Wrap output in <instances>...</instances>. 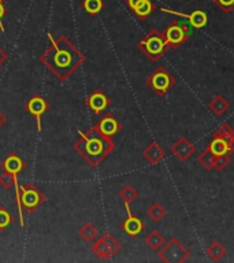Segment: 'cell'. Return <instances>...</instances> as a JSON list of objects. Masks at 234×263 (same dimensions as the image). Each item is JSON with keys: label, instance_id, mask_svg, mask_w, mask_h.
I'll return each mask as SVG.
<instances>
[{"label": "cell", "instance_id": "6da1fadb", "mask_svg": "<svg viewBox=\"0 0 234 263\" xmlns=\"http://www.w3.org/2000/svg\"><path fill=\"white\" fill-rule=\"evenodd\" d=\"M48 39L51 45L41 53L40 62L59 81L63 82L84 65L86 58L66 36L53 39L52 34L48 33Z\"/></svg>", "mask_w": 234, "mask_h": 263}, {"label": "cell", "instance_id": "7a4b0ae2", "mask_svg": "<svg viewBox=\"0 0 234 263\" xmlns=\"http://www.w3.org/2000/svg\"><path fill=\"white\" fill-rule=\"evenodd\" d=\"M80 140L74 143V151L89 164L96 168L111 152L115 149V143L112 137L102 135L94 126L88 132L78 130Z\"/></svg>", "mask_w": 234, "mask_h": 263}, {"label": "cell", "instance_id": "3957f363", "mask_svg": "<svg viewBox=\"0 0 234 263\" xmlns=\"http://www.w3.org/2000/svg\"><path fill=\"white\" fill-rule=\"evenodd\" d=\"M139 49L151 62H159L168 51L164 34L158 29H151L139 43Z\"/></svg>", "mask_w": 234, "mask_h": 263}, {"label": "cell", "instance_id": "277c9868", "mask_svg": "<svg viewBox=\"0 0 234 263\" xmlns=\"http://www.w3.org/2000/svg\"><path fill=\"white\" fill-rule=\"evenodd\" d=\"M193 29L194 28L189 22L172 21L163 32L168 49H177L182 44H185L189 37L193 34Z\"/></svg>", "mask_w": 234, "mask_h": 263}, {"label": "cell", "instance_id": "5b68a950", "mask_svg": "<svg viewBox=\"0 0 234 263\" xmlns=\"http://www.w3.org/2000/svg\"><path fill=\"white\" fill-rule=\"evenodd\" d=\"M158 256L164 263H184L190 256V251L177 237H171L158 251Z\"/></svg>", "mask_w": 234, "mask_h": 263}, {"label": "cell", "instance_id": "8992f818", "mask_svg": "<svg viewBox=\"0 0 234 263\" xmlns=\"http://www.w3.org/2000/svg\"><path fill=\"white\" fill-rule=\"evenodd\" d=\"M145 84L159 98H163L168 90H171L176 86L177 78L172 74L168 73L167 69H164L163 66H159L151 76H148V78L145 80Z\"/></svg>", "mask_w": 234, "mask_h": 263}, {"label": "cell", "instance_id": "52a82bcc", "mask_svg": "<svg viewBox=\"0 0 234 263\" xmlns=\"http://www.w3.org/2000/svg\"><path fill=\"white\" fill-rule=\"evenodd\" d=\"M121 248H122L121 242H119L112 234L104 233L102 237H99L98 240H94L90 251H92L99 259L108 260V259L114 258L115 255L121 251Z\"/></svg>", "mask_w": 234, "mask_h": 263}, {"label": "cell", "instance_id": "ba28073f", "mask_svg": "<svg viewBox=\"0 0 234 263\" xmlns=\"http://www.w3.org/2000/svg\"><path fill=\"white\" fill-rule=\"evenodd\" d=\"M21 203H22L24 211L33 214L45 203V195L33 182H29L21 186Z\"/></svg>", "mask_w": 234, "mask_h": 263}, {"label": "cell", "instance_id": "9c48e42d", "mask_svg": "<svg viewBox=\"0 0 234 263\" xmlns=\"http://www.w3.org/2000/svg\"><path fill=\"white\" fill-rule=\"evenodd\" d=\"M49 108H51L49 103L47 102L40 93L33 95L32 98L25 103V110L36 118L37 132H41V117H43L47 111H49Z\"/></svg>", "mask_w": 234, "mask_h": 263}, {"label": "cell", "instance_id": "30bf717a", "mask_svg": "<svg viewBox=\"0 0 234 263\" xmlns=\"http://www.w3.org/2000/svg\"><path fill=\"white\" fill-rule=\"evenodd\" d=\"M85 104L94 114L100 115L111 106V99L102 89H94L85 100Z\"/></svg>", "mask_w": 234, "mask_h": 263}, {"label": "cell", "instance_id": "8fae6325", "mask_svg": "<svg viewBox=\"0 0 234 263\" xmlns=\"http://www.w3.org/2000/svg\"><path fill=\"white\" fill-rule=\"evenodd\" d=\"M125 209H126L127 218L121 223V228H122L123 232H125L129 237L134 238L137 237L141 232H144V229H145V223H144L141 218H139L137 215H134V214L131 213L130 209H129V204H125Z\"/></svg>", "mask_w": 234, "mask_h": 263}, {"label": "cell", "instance_id": "7c38bea8", "mask_svg": "<svg viewBox=\"0 0 234 263\" xmlns=\"http://www.w3.org/2000/svg\"><path fill=\"white\" fill-rule=\"evenodd\" d=\"M94 127H96L102 135L107 136V137H112V136H115L116 133H119V132L122 130V123L115 118L114 114L107 112V114L94 125Z\"/></svg>", "mask_w": 234, "mask_h": 263}, {"label": "cell", "instance_id": "4fadbf2b", "mask_svg": "<svg viewBox=\"0 0 234 263\" xmlns=\"http://www.w3.org/2000/svg\"><path fill=\"white\" fill-rule=\"evenodd\" d=\"M194 152H196L194 144H193L190 140L186 139V137H180V139L177 140L176 143L171 145V154L176 156L180 162L188 160Z\"/></svg>", "mask_w": 234, "mask_h": 263}, {"label": "cell", "instance_id": "5bb4252c", "mask_svg": "<svg viewBox=\"0 0 234 263\" xmlns=\"http://www.w3.org/2000/svg\"><path fill=\"white\" fill-rule=\"evenodd\" d=\"M162 11L184 16V18H186V20L189 21V24L192 25L194 29H203L205 25L208 24V16H207V14H205L204 11H201V10H196V11H193L192 14H184V12L172 11V10H167V8H162Z\"/></svg>", "mask_w": 234, "mask_h": 263}, {"label": "cell", "instance_id": "9a60e30c", "mask_svg": "<svg viewBox=\"0 0 234 263\" xmlns=\"http://www.w3.org/2000/svg\"><path fill=\"white\" fill-rule=\"evenodd\" d=\"M0 167L3 168V172H7L12 176H18L21 172H24L26 168V163L20 155H16L15 152H11L6 159L2 162Z\"/></svg>", "mask_w": 234, "mask_h": 263}, {"label": "cell", "instance_id": "2e32d148", "mask_svg": "<svg viewBox=\"0 0 234 263\" xmlns=\"http://www.w3.org/2000/svg\"><path fill=\"white\" fill-rule=\"evenodd\" d=\"M143 156L148 160V163L155 166L166 158V151L160 144H158L156 141H151L143 151Z\"/></svg>", "mask_w": 234, "mask_h": 263}, {"label": "cell", "instance_id": "e0dca14e", "mask_svg": "<svg viewBox=\"0 0 234 263\" xmlns=\"http://www.w3.org/2000/svg\"><path fill=\"white\" fill-rule=\"evenodd\" d=\"M207 148L209 151L212 152L215 156H221V155H231L230 152L229 143L226 141L223 137H218V136H213V139L207 144Z\"/></svg>", "mask_w": 234, "mask_h": 263}, {"label": "cell", "instance_id": "ac0fdd59", "mask_svg": "<svg viewBox=\"0 0 234 263\" xmlns=\"http://www.w3.org/2000/svg\"><path fill=\"white\" fill-rule=\"evenodd\" d=\"M229 108V100H226V99L223 98V96H221V95L213 96V98L211 99V102L208 103V110L211 111L215 117H222Z\"/></svg>", "mask_w": 234, "mask_h": 263}, {"label": "cell", "instance_id": "d6986e66", "mask_svg": "<svg viewBox=\"0 0 234 263\" xmlns=\"http://www.w3.org/2000/svg\"><path fill=\"white\" fill-rule=\"evenodd\" d=\"M205 254L208 256L211 260L213 262H219L226 254H227V250H226V247L222 244L221 241H212L209 244L207 248H205Z\"/></svg>", "mask_w": 234, "mask_h": 263}, {"label": "cell", "instance_id": "ffe728a7", "mask_svg": "<svg viewBox=\"0 0 234 263\" xmlns=\"http://www.w3.org/2000/svg\"><path fill=\"white\" fill-rule=\"evenodd\" d=\"M144 241H145V244L148 246V248H151L152 251H159L162 247H163V244L166 242V238H164V236L160 232H158V230H152L151 233H148L147 236H145V238H144Z\"/></svg>", "mask_w": 234, "mask_h": 263}, {"label": "cell", "instance_id": "44dd1931", "mask_svg": "<svg viewBox=\"0 0 234 263\" xmlns=\"http://www.w3.org/2000/svg\"><path fill=\"white\" fill-rule=\"evenodd\" d=\"M213 136H218V137H223V139L229 143L230 147V152H231V155L234 154V130L231 129L229 123H222L221 126L218 127Z\"/></svg>", "mask_w": 234, "mask_h": 263}, {"label": "cell", "instance_id": "7402d4cb", "mask_svg": "<svg viewBox=\"0 0 234 263\" xmlns=\"http://www.w3.org/2000/svg\"><path fill=\"white\" fill-rule=\"evenodd\" d=\"M155 10H156V4L153 3L152 0H144L139 7L133 10V12H134V15L137 16L140 21H145L148 16L151 15L152 12L155 11Z\"/></svg>", "mask_w": 234, "mask_h": 263}, {"label": "cell", "instance_id": "603a6c76", "mask_svg": "<svg viewBox=\"0 0 234 263\" xmlns=\"http://www.w3.org/2000/svg\"><path fill=\"white\" fill-rule=\"evenodd\" d=\"M78 234H80V237H81L84 241L92 242L94 241V238L98 237L99 230L92 222H86V223H84V225L81 226V229L78 230Z\"/></svg>", "mask_w": 234, "mask_h": 263}, {"label": "cell", "instance_id": "cb8c5ba5", "mask_svg": "<svg viewBox=\"0 0 234 263\" xmlns=\"http://www.w3.org/2000/svg\"><path fill=\"white\" fill-rule=\"evenodd\" d=\"M119 199L125 203V204H131L133 201L139 199V191L133 188L131 185H125L118 193Z\"/></svg>", "mask_w": 234, "mask_h": 263}, {"label": "cell", "instance_id": "d4e9b609", "mask_svg": "<svg viewBox=\"0 0 234 263\" xmlns=\"http://www.w3.org/2000/svg\"><path fill=\"white\" fill-rule=\"evenodd\" d=\"M81 6L88 15L96 16L99 15V12L102 11L103 7H104V2L103 0H84Z\"/></svg>", "mask_w": 234, "mask_h": 263}, {"label": "cell", "instance_id": "484cf974", "mask_svg": "<svg viewBox=\"0 0 234 263\" xmlns=\"http://www.w3.org/2000/svg\"><path fill=\"white\" fill-rule=\"evenodd\" d=\"M166 214H167V210L164 209L163 205L160 204V203H158V201L152 203L151 207L147 210V215L151 218L152 221L156 222V223L162 221V219L166 217Z\"/></svg>", "mask_w": 234, "mask_h": 263}, {"label": "cell", "instance_id": "4316f807", "mask_svg": "<svg viewBox=\"0 0 234 263\" xmlns=\"http://www.w3.org/2000/svg\"><path fill=\"white\" fill-rule=\"evenodd\" d=\"M215 158H217V156L213 155L212 152L209 151L208 148L205 147L204 151L201 152L200 155L197 156V162L200 163V166H203V168H204V170L209 172V170H213Z\"/></svg>", "mask_w": 234, "mask_h": 263}, {"label": "cell", "instance_id": "83f0119b", "mask_svg": "<svg viewBox=\"0 0 234 263\" xmlns=\"http://www.w3.org/2000/svg\"><path fill=\"white\" fill-rule=\"evenodd\" d=\"M12 222H14L12 214H10V211L6 207L0 205V230H6Z\"/></svg>", "mask_w": 234, "mask_h": 263}, {"label": "cell", "instance_id": "f1b7e54d", "mask_svg": "<svg viewBox=\"0 0 234 263\" xmlns=\"http://www.w3.org/2000/svg\"><path fill=\"white\" fill-rule=\"evenodd\" d=\"M18 180V176H12L10 173L3 172L0 174V186L4 189L14 188V181Z\"/></svg>", "mask_w": 234, "mask_h": 263}, {"label": "cell", "instance_id": "f546056e", "mask_svg": "<svg viewBox=\"0 0 234 263\" xmlns=\"http://www.w3.org/2000/svg\"><path fill=\"white\" fill-rule=\"evenodd\" d=\"M231 159H230V155H221L215 158V163H213V168L218 170V172H222L225 170L227 166L230 164Z\"/></svg>", "mask_w": 234, "mask_h": 263}, {"label": "cell", "instance_id": "4dcf8cb0", "mask_svg": "<svg viewBox=\"0 0 234 263\" xmlns=\"http://www.w3.org/2000/svg\"><path fill=\"white\" fill-rule=\"evenodd\" d=\"M225 14H230L234 10V0H212Z\"/></svg>", "mask_w": 234, "mask_h": 263}, {"label": "cell", "instance_id": "1f68e13d", "mask_svg": "<svg viewBox=\"0 0 234 263\" xmlns=\"http://www.w3.org/2000/svg\"><path fill=\"white\" fill-rule=\"evenodd\" d=\"M7 14V8L4 7V4H0V30L2 33L6 32V29H4V25H3V16Z\"/></svg>", "mask_w": 234, "mask_h": 263}, {"label": "cell", "instance_id": "d6a6232c", "mask_svg": "<svg viewBox=\"0 0 234 263\" xmlns=\"http://www.w3.org/2000/svg\"><path fill=\"white\" fill-rule=\"evenodd\" d=\"M144 0H126V4H127V7L130 8L131 11L134 10V8H137L140 6V4L143 3Z\"/></svg>", "mask_w": 234, "mask_h": 263}, {"label": "cell", "instance_id": "836d02e7", "mask_svg": "<svg viewBox=\"0 0 234 263\" xmlns=\"http://www.w3.org/2000/svg\"><path fill=\"white\" fill-rule=\"evenodd\" d=\"M8 61V53L4 51L2 47H0V67L6 63V62Z\"/></svg>", "mask_w": 234, "mask_h": 263}, {"label": "cell", "instance_id": "e575fe53", "mask_svg": "<svg viewBox=\"0 0 234 263\" xmlns=\"http://www.w3.org/2000/svg\"><path fill=\"white\" fill-rule=\"evenodd\" d=\"M6 122H7V115L4 114L3 111L0 110V129L6 125Z\"/></svg>", "mask_w": 234, "mask_h": 263}, {"label": "cell", "instance_id": "d590c367", "mask_svg": "<svg viewBox=\"0 0 234 263\" xmlns=\"http://www.w3.org/2000/svg\"><path fill=\"white\" fill-rule=\"evenodd\" d=\"M4 2H6V0H0V4H4Z\"/></svg>", "mask_w": 234, "mask_h": 263}]
</instances>
